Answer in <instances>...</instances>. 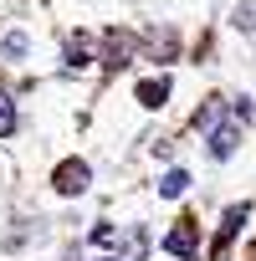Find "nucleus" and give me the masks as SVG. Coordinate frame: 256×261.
<instances>
[{
  "label": "nucleus",
  "mask_w": 256,
  "mask_h": 261,
  "mask_svg": "<svg viewBox=\"0 0 256 261\" xmlns=\"http://www.w3.org/2000/svg\"><path fill=\"white\" fill-rule=\"evenodd\" d=\"M16 134V97L0 87V139H11Z\"/></svg>",
  "instance_id": "obj_8"
},
{
  "label": "nucleus",
  "mask_w": 256,
  "mask_h": 261,
  "mask_svg": "<svg viewBox=\"0 0 256 261\" xmlns=\"http://www.w3.org/2000/svg\"><path fill=\"white\" fill-rule=\"evenodd\" d=\"M190 190V169H169L164 179H159V200H180Z\"/></svg>",
  "instance_id": "obj_6"
},
{
  "label": "nucleus",
  "mask_w": 256,
  "mask_h": 261,
  "mask_svg": "<svg viewBox=\"0 0 256 261\" xmlns=\"http://www.w3.org/2000/svg\"><path fill=\"white\" fill-rule=\"evenodd\" d=\"M164 97H169V77H149V82H139V102L154 113V108H164Z\"/></svg>",
  "instance_id": "obj_5"
},
{
  "label": "nucleus",
  "mask_w": 256,
  "mask_h": 261,
  "mask_svg": "<svg viewBox=\"0 0 256 261\" xmlns=\"http://www.w3.org/2000/svg\"><path fill=\"white\" fill-rule=\"evenodd\" d=\"M26 51H31V41H26V31H11L6 41H0V57H6V62H26Z\"/></svg>",
  "instance_id": "obj_7"
},
{
  "label": "nucleus",
  "mask_w": 256,
  "mask_h": 261,
  "mask_svg": "<svg viewBox=\"0 0 256 261\" xmlns=\"http://www.w3.org/2000/svg\"><path fill=\"white\" fill-rule=\"evenodd\" d=\"M246 215H251V205L241 200V205H231L225 215H220V230H215V251H225L236 236H241V225H246Z\"/></svg>",
  "instance_id": "obj_4"
},
{
  "label": "nucleus",
  "mask_w": 256,
  "mask_h": 261,
  "mask_svg": "<svg viewBox=\"0 0 256 261\" xmlns=\"http://www.w3.org/2000/svg\"><path fill=\"white\" fill-rule=\"evenodd\" d=\"M87 185H92L87 159H62V164L52 169V190H57V195H67V200H72V195H82Z\"/></svg>",
  "instance_id": "obj_1"
},
{
  "label": "nucleus",
  "mask_w": 256,
  "mask_h": 261,
  "mask_svg": "<svg viewBox=\"0 0 256 261\" xmlns=\"http://www.w3.org/2000/svg\"><path fill=\"white\" fill-rule=\"evenodd\" d=\"M164 251L180 256V261H195V251H200V230H195V220H180V225L164 236Z\"/></svg>",
  "instance_id": "obj_2"
},
{
  "label": "nucleus",
  "mask_w": 256,
  "mask_h": 261,
  "mask_svg": "<svg viewBox=\"0 0 256 261\" xmlns=\"http://www.w3.org/2000/svg\"><path fill=\"white\" fill-rule=\"evenodd\" d=\"M236 149H241V128H236V123H220V128H210V139H205V154H210L215 164H225Z\"/></svg>",
  "instance_id": "obj_3"
}]
</instances>
